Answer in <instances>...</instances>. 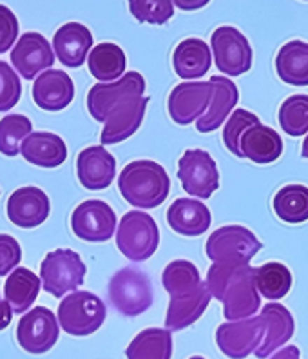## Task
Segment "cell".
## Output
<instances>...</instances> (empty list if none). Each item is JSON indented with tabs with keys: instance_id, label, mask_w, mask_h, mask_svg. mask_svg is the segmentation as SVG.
Masks as SVG:
<instances>
[{
	"instance_id": "obj_13",
	"label": "cell",
	"mask_w": 308,
	"mask_h": 359,
	"mask_svg": "<svg viewBox=\"0 0 308 359\" xmlns=\"http://www.w3.org/2000/svg\"><path fill=\"white\" fill-rule=\"evenodd\" d=\"M71 229L84 241L102 243L111 240L116 231L115 210L102 200L82 202L71 215Z\"/></svg>"
},
{
	"instance_id": "obj_41",
	"label": "cell",
	"mask_w": 308,
	"mask_h": 359,
	"mask_svg": "<svg viewBox=\"0 0 308 359\" xmlns=\"http://www.w3.org/2000/svg\"><path fill=\"white\" fill-rule=\"evenodd\" d=\"M11 320H13V309L8 303V299L2 298V294H0V330L8 329Z\"/></svg>"
},
{
	"instance_id": "obj_4",
	"label": "cell",
	"mask_w": 308,
	"mask_h": 359,
	"mask_svg": "<svg viewBox=\"0 0 308 359\" xmlns=\"http://www.w3.org/2000/svg\"><path fill=\"white\" fill-rule=\"evenodd\" d=\"M111 305L120 314L134 318L153 307L154 290L149 276L136 267H123L111 278L107 287Z\"/></svg>"
},
{
	"instance_id": "obj_40",
	"label": "cell",
	"mask_w": 308,
	"mask_h": 359,
	"mask_svg": "<svg viewBox=\"0 0 308 359\" xmlns=\"http://www.w3.org/2000/svg\"><path fill=\"white\" fill-rule=\"evenodd\" d=\"M18 35V20L9 8L0 4V53H6L15 44Z\"/></svg>"
},
{
	"instance_id": "obj_28",
	"label": "cell",
	"mask_w": 308,
	"mask_h": 359,
	"mask_svg": "<svg viewBox=\"0 0 308 359\" xmlns=\"http://www.w3.org/2000/svg\"><path fill=\"white\" fill-rule=\"evenodd\" d=\"M40 281L35 272L29 269L17 267L9 274L4 285V298L11 305L15 314H24L29 311L40 292Z\"/></svg>"
},
{
	"instance_id": "obj_15",
	"label": "cell",
	"mask_w": 308,
	"mask_h": 359,
	"mask_svg": "<svg viewBox=\"0 0 308 359\" xmlns=\"http://www.w3.org/2000/svg\"><path fill=\"white\" fill-rule=\"evenodd\" d=\"M11 64L24 76V80L35 79L40 71L55 64V53L51 44L40 33H26L18 39L11 51Z\"/></svg>"
},
{
	"instance_id": "obj_31",
	"label": "cell",
	"mask_w": 308,
	"mask_h": 359,
	"mask_svg": "<svg viewBox=\"0 0 308 359\" xmlns=\"http://www.w3.org/2000/svg\"><path fill=\"white\" fill-rule=\"evenodd\" d=\"M274 212L285 224H303L308 219V187L301 184L285 185L274 196Z\"/></svg>"
},
{
	"instance_id": "obj_2",
	"label": "cell",
	"mask_w": 308,
	"mask_h": 359,
	"mask_svg": "<svg viewBox=\"0 0 308 359\" xmlns=\"http://www.w3.org/2000/svg\"><path fill=\"white\" fill-rule=\"evenodd\" d=\"M205 283L212 298L223 303L225 320H246L260 311L261 294L255 285V269L251 263L214 262Z\"/></svg>"
},
{
	"instance_id": "obj_18",
	"label": "cell",
	"mask_w": 308,
	"mask_h": 359,
	"mask_svg": "<svg viewBox=\"0 0 308 359\" xmlns=\"http://www.w3.org/2000/svg\"><path fill=\"white\" fill-rule=\"evenodd\" d=\"M75 98V83L67 73L49 69L33 83V100L44 111H62Z\"/></svg>"
},
{
	"instance_id": "obj_26",
	"label": "cell",
	"mask_w": 308,
	"mask_h": 359,
	"mask_svg": "<svg viewBox=\"0 0 308 359\" xmlns=\"http://www.w3.org/2000/svg\"><path fill=\"white\" fill-rule=\"evenodd\" d=\"M212 55L202 39H185L172 53V66L180 79H202L209 73Z\"/></svg>"
},
{
	"instance_id": "obj_22",
	"label": "cell",
	"mask_w": 308,
	"mask_h": 359,
	"mask_svg": "<svg viewBox=\"0 0 308 359\" xmlns=\"http://www.w3.org/2000/svg\"><path fill=\"white\" fill-rule=\"evenodd\" d=\"M212 294L207 283H202L196 290L183 296H171V303L167 309L165 327L169 330H183L200 320L205 309L211 303Z\"/></svg>"
},
{
	"instance_id": "obj_12",
	"label": "cell",
	"mask_w": 308,
	"mask_h": 359,
	"mask_svg": "<svg viewBox=\"0 0 308 359\" xmlns=\"http://www.w3.org/2000/svg\"><path fill=\"white\" fill-rule=\"evenodd\" d=\"M267 327L261 318H246L239 321H229L216 330V345L220 346L227 358L243 359L255 352L263 343Z\"/></svg>"
},
{
	"instance_id": "obj_43",
	"label": "cell",
	"mask_w": 308,
	"mask_h": 359,
	"mask_svg": "<svg viewBox=\"0 0 308 359\" xmlns=\"http://www.w3.org/2000/svg\"><path fill=\"white\" fill-rule=\"evenodd\" d=\"M270 359H301L300 348L294 345L285 346V348H281V351H277V354H274Z\"/></svg>"
},
{
	"instance_id": "obj_38",
	"label": "cell",
	"mask_w": 308,
	"mask_h": 359,
	"mask_svg": "<svg viewBox=\"0 0 308 359\" xmlns=\"http://www.w3.org/2000/svg\"><path fill=\"white\" fill-rule=\"evenodd\" d=\"M22 95V82L8 62L0 60V113L18 104Z\"/></svg>"
},
{
	"instance_id": "obj_29",
	"label": "cell",
	"mask_w": 308,
	"mask_h": 359,
	"mask_svg": "<svg viewBox=\"0 0 308 359\" xmlns=\"http://www.w3.org/2000/svg\"><path fill=\"white\" fill-rule=\"evenodd\" d=\"M88 66L91 75L100 82H115V80L122 79L125 73L127 60H125V53L120 46L104 42L91 49Z\"/></svg>"
},
{
	"instance_id": "obj_39",
	"label": "cell",
	"mask_w": 308,
	"mask_h": 359,
	"mask_svg": "<svg viewBox=\"0 0 308 359\" xmlns=\"http://www.w3.org/2000/svg\"><path fill=\"white\" fill-rule=\"evenodd\" d=\"M22 259V249L18 241L9 234H0V276L15 271Z\"/></svg>"
},
{
	"instance_id": "obj_11",
	"label": "cell",
	"mask_w": 308,
	"mask_h": 359,
	"mask_svg": "<svg viewBox=\"0 0 308 359\" xmlns=\"http://www.w3.org/2000/svg\"><path fill=\"white\" fill-rule=\"evenodd\" d=\"M58 334L60 323L48 307H36L26 312L17 327L18 345L29 354H46L51 351L57 345Z\"/></svg>"
},
{
	"instance_id": "obj_19",
	"label": "cell",
	"mask_w": 308,
	"mask_h": 359,
	"mask_svg": "<svg viewBox=\"0 0 308 359\" xmlns=\"http://www.w3.org/2000/svg\"><path fill=\"white\" fill-rule=\"evenodd\" d=\"M169 227L181 236H202L211 227L212 216L205 203L192 198H178L167 210Z\"/></svg>"
},
{
	"instance_id": "obj_17",
	"label": "cell",
	"mask_w": 308,
	"mask_h": 359,
	"mask_svg": "<svg viewBox=\"0 0 308 359\" xmlns=\"http://www.w3.org/2000/svg\"><path fill=\"white\" fill-rule=\"evenodd\" d=\"M80 184L89 191L107 189L116 176V160L104 145H91L76 158Z\"/></svg>"
},
{
	"instance_id": "obj_34",
	"label": "cell",
	"mask_w": 308,
	"mask_h": 359,
	"mask_svg": "<svg viewBox=\"0 0 308 359\" xmlns=\"http://www.w3.org/2000/svg\"><path fill=\"white\" fill-rule=\"evenodd\" d=\"M33 123L24 114H8L0 120V153L17 156L24 140L31 135Z\"/></svg>"
},
{
	"instance_id": "obj_5",
	"label": "cell",
	"mask_w": 308,
	"mask_h": 359,
	"mask_svg": "<svg viewBox=\"0 0 308 359\" xmlns=\"http://www.w3.org/2000/svg\"><path fill=\"white\" fill-rule=\"evenodd\" d=\"M160 245V229L144 210H131L120 219L116 247L131 262H146Z\"/></svg>"
},
{
	"instance_id": "obj_42",
	"label": "cell",
	"mask_w": 308,
	"mask_h": 359,
	"mask_svg": "<svg viewBox=\"0 0 308 359\" xmlns=\"http://www.w3.org/2000/svg\"><path fill=\"white\" fill-rule=\"evenodd\" d=\"M211 0H172V4L176 8L183 9V11H196V9H202L209 4Z\"/></svg>"
},
{
	"instance_id": "obj_27",
	"label": "cell",
	"mask_w": 308,
	"mask_h": 359,
	"mask_svg": "<svg viewBox=\"0 0 308 359\" xmlns=\"http://www.w3.org/2000/svg\"><path fill=\"white\" fill-rule=\"evenodd\" d=\"M277 76L285 83L308 86V44L303 40L286 42L276 57Z\"/></svg>"
},
{
	"instance_id": "obj_6",
	"label": "cell",
	"mask_w": 308,
	"mask_h": 359,
	"mask_svg": "<svg viewBox=\"0 0 308 359\" xmlns=\"http://www.w3.org/2000/svg\"><path fill=\"white\" fill-rule=\"evenodd\" d=\"M107 309L97 294L75 290L58 305V323L69 336H89L106 321Z\"/></svg>"
},
{
	"instance_id": "obj_1",
	"label": "cell",
	"mask_w": 308,
	"mask_h": 359,
	"mask_svg": "<svg viewBox=\"0 0 308 359\" xmlns=\"http://www.w3.org/2000/svg\"><path fill=\"white\" fill-rule=\"evenodd\" d=\"M144 93L146 79L136 71H129L115 82H100L89 89V113L97 122L106 123L100 136L102 145L120 144L140 129L149 104V97Z\"/></svg>"
},
{
	"instance_id": "obj_21",
	"label": "cell",
	"mask_w": 308,
	"mask_h": 359,
	"mask_svg": "<svg viewBox=\"0 0 308 359\" xmlns=\"http://www.w3.org/2000/svg\"><path fill=\"white\" fill-rule=\"evenodd\" d=\"M243 158H248L251 162L267 165L276 162L283 154V140L272 128L255 122L246 129L239 142Z\"/></svg>"
},
{
	"instance_id": "obj_30",
	"label": "cell",
	"mask_w": 308,
	"mask_h": 359,
	"mask_svg": "<svg viewBox=\"0 0 308 359\" xmlns=\"http://www.w3.org/2000/svg\"><path fill=\"white\" fill-rule=\"evenodd\" d=\"M127 359H171L172 336L169 329H146L141 330L129 343Z\"/></svg>"
},
{
	"instance_id": "obj_25",
	"label": "cell",
	"mask_w": 308,
	"mask_h": 359,
	"mask_svg": "<svg viewBox=\"0 0 308 359\" xmlns=\"http://www.w3.org/2000/svg\"><path fill=\"white\" fill-rule=\"evenodd\" d=\"M20 153L33 165L53 169L66 162L67 147L66 142L55 133L38 131L27 136L20 147Z\"/></svg>"
},
{
	"instance_id": "obj_44",
	"label": "cell",
	"mask_w": 308,
	"mask_h": 359,
	"mask_svg": "<svg viewBox=\"0 0 308 359\" xmlns=\"http://www.w3.org/2000/svg\"><path fill=\"white\" fill-rule=\"evenodd\" d=\"M301 156L308 158V135H307V138H304V142H303V151H301Z\"/></svg>"
},
{
	"instance_id": "obj_23",
	"label": "cell",
	"mask_w": 308,
	"mask_h": 359,
	"mask_svg": "<svg viewBox=\"0 0 308 359\" xmlns=\"http://www.w3.org/2000/svg\"><path fill=\"white\" fill-rule=\"evenodd\" d=\"M53 48L58 60L67 67H80L92 48L91 31L78 22L64 24L55 33Z\"/></svg>"
},
{
	"instance_id": "obj_35",
	"label": "cell",
	"mask_w": 308,
	"mask_h": 359,
	"mask_svg": "<svg viewBox=\"0 0 308 359\" xmlns=\"http://www.w3.org/2000/svg\"><path fill=\"white\" fill-rule=\"evenodd\" d=\"M279 126L290 136L308 133V95H292L279 107Z\"/></svg>"
},
{
	"instance_id": "obj_9",
	"label": "cell",
	"mask_w": 308,
	"mask_h": 359,
	"mask_svg": "<svg viewBox=\"0 0 308 359\" xmlns=\"http://www.w3.org/2000/svg\"><path fill=\"white\" fill-rule=\"evenodd\" d=\"M178 178L190 196L207 200L220 189V171L211 154L203 149H187L178 162Z\"/></svg>"
},
{
	"instance_id": "obj_33",
	"label": "cell",
	"mask_w": 308,
	"mask_h": 359,
	"mask_svg": "<svg viewBox=\"0 0 308 359\" xmlns=\"http://www.w3.org/2000/svg\"><path fill=\"white\" fill-rule=\"evenodd\" d=\"M163 289L171 296H183L196 290L203 283L198 267L187 259H174L162 274Z\"/></svg>"
},
{
	"instance_id": "obj_37",
	"label": "cell",
	"mask_w": 308,
	"mask_h": 359,
	"mask_svg": "<svg viewBox=\"0 0 308 359\" xmlns=\"http://www.w3.org/2000/svg\"><path fill=\"white\" fill-rule=\"evenodd\" d=\"M255 122H260V118H258L254 113H248V111L245 109H236L232 116L227 120L223 129V144L234 156L243 158L239 142H241L243 133Z\"/></svg>"
},
{
	"instance_id": "obj_16",
	"label": "cell",
	"mask_w": 308,
	"mask_h": 359,
	"mask_svg": "<svg viewBox=\"0 0 308 359\" xmlns=\"http://www.w3.org/2000/svg\"><path fill=\"white\" fill-rule=\"evenodd\" d=\"M51 203L48 194L38 187L27 185L17 189L8 200V218L22 229H33L48 219Z\"/></svg>"
},
{
	"instance_id": "obj_24",
	"label": "cell",
	"mask_w": 308,
	"mask_h": 359,
	"mask_svg": "<svg viewBox=\"0 0 308 359\" xmlns=\"http://www.w3.org/2000/svg\"><path fill=\"white\" fill-rule=\"evenodd\" d=\"M260 318L263 320L265 327H267V336H265L260 348L255 351V358L265 359L290 339L295 327L290 311L279 305V303H267L263 311H261Z\"/></svg>"
},
{
	"instance_id": "obj_14",
	"label": "cell",
	"mask_w": 308,
	"mask_h": 359,
	"mask_svg": "<svg viewBox=\"0 0 308 359\" xmlns=\"http://www.w3.org/2000/svg\"><path fill=\"white\" fill-rule=\"evenodd\" d=\"M212 100V82L178 83L169 95V114L180 126H189L205 114Z\"/></svg>"
},
{
	"instance_id": "obj_8",
	"label": "cell",
	"mask_w": 308,
	"mask_h": 359,
	"mask_svg": "<svg viewBox=\"0 0 308 359\" xmlns=\"http://www.w3.org/2000/svg\"><path fill=\"white\" fill-rule=\"evenodd\" d=\"M261 243L252 231L241 225L220 227L209 236L205 252L212 262H238L251 263L261 250Z\"/></svg>"
},
{
	"instance_id": "obj_10",
	"label": "cell",
	"mask_w": 308,
	"mask_h": 359,
	"mask_svg": "<svg viewBox=\"0 0 308 359\" xmlns=\"http://www.w3.org/2000/svg\"><path fill=\"white\" fill-rule=\"evenodd\" d=\"M211 46L216 67L229 76H239L252 67V48L248 39L232 26H221L212 33Z\"/></svg>"
},
{
	"instance_id": "obj_32",
	"label": "cell",
	"mask_w": 308,
	"mask_h": 359,
	"mask_svg": "<svg viewBox=\"0 0 308 359\" xmlns=\"http://www.w3.org/2000/svg\"><path fill=\"white\" fill-rule=\"evenodd\" d=\"M255 285L263 298L281 299L292 289V272L283 263L270 262L255 269Z\"/></svg>"
},
{
	"instance_id": "obj_36",
	"label": "cell",
	"mask_w": 308,
	"mask_h": 359,
	"mask_svg": "<svg viewBox=\"0 0 308 359\" xmlns=\"http://www.w3.org/2000/svg\"><path fill=\"white\" fill-rule=\"evenodd\" d=\"M129 9L138 22L156 26L169 22L174 15L172 0H129Z\"/></svg>"
},
{
	"instance_id": "obj_7",
	"label": "cell",
	"mask_w": 308,
	"mask_h": 359,
	"mask_svg": "<svg viewBox=\"0 0 308 359\" xmlns=\"http://www.w3.org/2000/svg\"><path fill=\"white\" fill-rule=\"evenodd\" d=\"M88 267L78 252L71 249H57L49 252L40 265V280L46 292L62 298L67 292H75L84 283Z\"/></svg>"
},
{
	"instance_id": "obj_20",
	"label": "cell",
	"mask_w": 308,
	"mask_h": 359,
	"mask_svg": "<svg viewBox=\"0 0 308 359\" xmlns=\"http://www.w3.org/2000/svg\"><path fill=\"white\" fill-rule=\"evenodd\" d=\"M212 100L209 109L202 118L196 122V129L200 133H212L220 129L221 123L227 120L239 100V93L236 83L225 76H212Z\"/></svg>"
},
{
	"instance_id": "obj_3",
	"label": "cell",
	"mask_w": 308,
	"mask_h": 359,
	"mask_svg": "<svg viewBox=\"0 0 308 359\" xmlns=\"http://www.w3.org/2000/svg\"><path fill=\"white\" fill-rule=\"evenodd\" d=\"M118 189L123 200L136 209H156L171 191L167 171L153 160H136L123 167L118 176Z\"/></svg>"
},
{
	"instance_id": "obj_45",
	"label": "cell",
	"mask_w": 308,
	"mask_h": 359,
	"mask_svg": "<svg viewBox=\"0 0 308 359\" xmlns=\"http://www.w3.org/2000/svg\"><path fill=\"white\" fill-rule=\"evenodd\" d=\"M190 359H205V358H202V355H192Z\"/></svg>"
}]
</instances>
